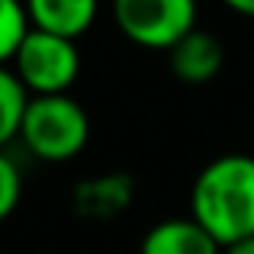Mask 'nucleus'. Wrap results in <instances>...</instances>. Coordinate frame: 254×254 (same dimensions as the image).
Listing matches in <instances>:
<instances>
[{
    "mask_svg": "<svg viewBox=\"0 0 254 254\" xmlns=\"http://www.w3.org/2000/svg\"><path fill=\"white\" fill-rule=\"evenodd\" d=\"M138 254H222V245L196 219H164L151 225Z\"/></svg>",
    "mask_w": 254,
    "mask_h": 254,
    "instance_id": "0eeeda50",
    "label": "nucleus"
},
{
    "mask_svg": "<svg viewBox=\"0 0 254 254\" xmlns=\"http://www.w3.org/2000/svg\"><path fill=\"white\" fill-rule=\"evenodd\" d=\"M132 196V184L123 174H106V177H93L84 187H77L74 203L77 212L84 216H113L119 212Z\"/></svg>",
    "mask_w": 254,
    "mask_h": 254,
    "instance_id": "6e6552de",
    "label": "nucleus"
},
{
    "mask_svg": "<svg viewBox=\"0 0 254 254\" xmlns=\"http://www.w3.org/2000/svg\"><path fill=\"white\" fill-rule=\"evenodd\" d=\"M90 119L87 110L68 93L55 97H29L19 126V142L32 158L49 164H64L87 148Z\"/></svg>",
    "mask_w": 254,
    "mask_h": 254,
    "instance_id": "f03ea898",
    "label": "nucleus"
},
{
    "mask_svg": "<svg viewBox=\"0 0 254 254\" xmlns=\"http://www.w3.org/2000/svg\"><path fill=\"white\" fill-rule=\"evenodd\" d=\"M113 19L138 49L171 52L196 29V0H113Z\"/></svg>",
    "mask_w": 254,
    "mask_h": 254,
    "instance_id": "20e7f679",
    "label": "nucleus"
},
{
    "mask_svg": "<svg viewBox=\"0 0 254 254\" xmlns=\"http://www.w3.org/2000/svg\"><path fill=\"white\" fill-rule=\"evenodd\" d=\"M10 68L29 97H55V93H68L71 84L77 81L81 52L71 39L29 29Z\"/></svg>",
    "mask_w": 254,
    "mask_h": 254,
    "instance_id": "7ed1b4c3",
    "label": "nucleus"
},
{
    "mask_svg": "<svg viewBox=\"0 0 254 254\" xmlns=\"http://www.w3.org/2000/svg\"><path fill=\"white\" fill-rule=\"evenodd\" d=\"M29 103V93L13 74L10 64H0V151L19 138V126H23V113Z\"/></svg>",
    "mask_w": 254,
    "mask_h": 254,
    "instance_id": "1a4fd4ad",
    "label": "nucleus"
},
{
    "mask_svg": "<svg viewBox=\"0 0 254 254\" xmlns=\"http://www.w3.org/2000/svg\"><path fill=\"white\" fill-rule=\"evenodd\" d=\"M222 254H254V238H242L235 245H225Z\"/></svg>",
    "mask_w": 254,
    "mask_h": 254,
    "instance_id": "f8f14e48",
    "label": "nucleus"
},
{
    "mask_svg": "<svg viewBox=\"0 0 254 254\" xmlns=\"http://www.w3.org/2000/svg\"><path fill=\"white\" fill-rule=\"evenodd\" d=\"M26 13L32 29L77 42L97 19L100 0H26Z\"/></svg>",
    "mask_w": 254,
    "mask_h": 254,
    "instance_id": "423d86ee",
    "label": "nucleus"
},
{
    "mask_svg": "<svg viewBox=\"0 0 254 254\" xmlns=\"http://www.w3.org/2000/svg\"><path fill=\"white\" fill-rule=\"evenodd\" d=\"M229 10L242 13V16H254V0H222Z\"/></svg>",
    "mask_w": 254,
    "mask_h": 254,
    "instance_id": "ddd939ff",
    "label": "nucleus"
},
{
    "mask_svg": "<svg viewBox=\"0 0 254 254\" xmlns=\"http://www.w3.org/2000/svg\"><path fill=\"white\" fill-rule=\"evenodd\" d=\"M190 216L222 248L242 238H254V158H212L193 180Z\"/></svg>",
    "mask_w": 254,
    "mask_h": 254,
    "instance_id": "f257e3e1",
    "label": "nucleus"
},
{
    "mask_svg": "<svg viewBox=\"0 0 254 254\" xmlns=\"http://www.w3.org/2000/svg\"><path fill=\"white\" fill-rule=\"evenodd\" d=\"M19 196H23V177H19V168L10 155L0 151V222L10 216L19 206Z\"/></svg>",
    "mask_w": 254,
    "mask_h": 254,
    "instance_id": "9b49d317",
    "label": "nucleus"
},
{
    "mask_svg": "<svg viewBox=\"0 0 254 254\" xmlns=\"http://www.w3.org/2000/svg\"><path fill=\"white\" fill-rule=\"evenodd\" d=\"M168 64L177 81L199 87V84H209L219 77V71L225 64V49L212 32L193 29L190 36H184L168 52Z\"/></svg>",
    "mask_w": 254,
    "mask_h": 254,
    "instance_id": "39448f33",
    "label": "nucleus"
},
{
    "mask_svg": "<svg viewBox=\"0 0 254 254\" xmlns=\"http://www.w3.org/2000/svg\"><path fill=\"white\" fill-rule=\"evenodd\" d=\"M26 0H0V64H10L29 32Z\"/></svg>",
    "mask_w": 254,
    "mask_h": 254,
    "instance_id": "9d476101",
    "label": "nucleus"
}]
</instances>
